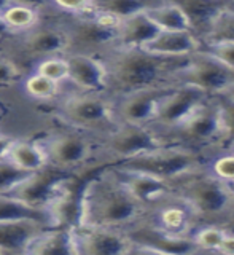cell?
Masks as SVG:
<instances>
[{
    "instance_id": "ab89813d",
    "label": "cell",
    "mask_w": 234,
    "mask_h": 255,
    "mask_svg": "<svg viewBox=\"0 0 234 255\" xmlns=\"http://www.w3.org/2000/svg\"><path fill=\"white\" fill-rule=\"evenodd\" d=\"M10 3L24 5L30 8H37V10H43L45 6L51 5V0H10Z\"/></svg>"
},
{
    "instance_id": "5b68a950",
    "label": "cell",
    "mask_w": 234,
    "mask_h": 255,
    "mask_svg": "<svg viewBox=\"0 0 234 255\" xmlns=\"http://www.w3.org/2000/svg\"><path fill=\"white\" fill-rule=\"evenodd\" d=\"M209 159H211V156L203 153V151L174 145V143H166V145L156 147L114 166L147 172L172 185V182L183 177V175H188L206 167Z\"/></svg>"
},
{
    "instance_id": "7c38bea8",
    "label": "cell",
    "mask_w": 234,
    "mask_h": 255,
    "mask_svg": "<svg viewBox=\"0 0 234 255\" xmlns=\"http://www.w3.org/2000/svg\"><path fill=\"white\" fill-rule=\"evenodd\" d=\"M75 255H124L132 254L134 243L127 231L102 227H83L74 223Z\"/></svg>"
},
{
    "instance_id": "836d02e7",
    "label": "cell",
    "mask_w": 234,
    "mask_h": 255,
    "mask_svg": "<svg viewBox=\"0 0 234 255\" xmlns=\"http://www.w3.org/2000/svg\"><path fill=\"white\" fill-rule=\"evenodd\" d=\"M34 72L53 80L56 83H66L69 78V64L66 59V54L48 56V58L38 59Z\"/></svg>"
},
{
    "instance_id": "3957f363",
    "label": "cell",
    "mask_w": 234,
    "mask_h": 255,
    "mask_svg": "<svg viewBox=\"0 0 234 255\" xmlns=\"http://www.w3.org/2000/svg\"><path fill=\"white\" fill-rule=\"evenodd\" d=\"M172 190L187 201L198 215L199 223H222L234 203L228 183L203 167L172 182Z\"/></svg>"
},
{
    "instance_id": "4316f807",
    "label": "cell",
    "mask_w": 234,
    "mask_h": 255,
    "mask_svg": "<svg viewBox=\"0 0 234 255\" xmlns=\"http://www.w3.org/2000/svg\"><path fill=\"white\" fill-rule=\"evenodd\" d=\"M145 14L159 30H191L185 13L179 6L169 2H161L145 10ZM193 32V30H191Z\"/></svg>"
},
{
    "instance_id": "603a6c76",
    "label": "cell",
    "mask_w": 234,
    "mask_h": 255,
    "mask_svg": "<svg viewBox=\"0 0 234 255\" xmlns=\"http://www.w3.org/2000/svg\"><path fill=\"white\" fill-rule=\"evenodd\" d=\"M24 254L53 255V254H75L72 225L46 227L37 236L30 239Z\"/></svg>"
},
{
    "instance_id": "f907efd6",
    "label": "cell",
    "mask_w": 234,
    "mask_h": 255,
    "mask_svg": "<svg viewBox=\"0 0 234 255\" xmlns=\"http://www.w3.org/2000/svg\"><path fill=\"white\" fill-rule=\"evenodd\" d=\"M228 151H234V147H233V148H231V150H228Z\"/></svg>"
},
{
    "instance_id": "4fadbf2b",
    "label": "cell",
    "mask_w": 234,
    "mask_h": 255,
    "mask_svg": "<svg viewBox=\"0 0 234 255\" xmlns=\"http://www.w3.org/2000/svg\"><path fill=\"white\" fill-rule=\"evenodd\" d=\"M70 172L56 169L53 166H43L42 169L32 172L21 185L11 191V196L22 199L27 204L46 209L67 188V175ZM50 212V211H48Z\"/></svg>"
},
{
    "instance_id": "74e56055",
    "label": "cell",
    "mask_w": 234,
    "mask_h": 255,
    "mask_svg": "<svg viewBox=\"0 0 234 255\" xmlns=\"http://www.w3.org/2000/svg\"><path fill=\"white\" fill-rule=\"evenodd\" d=\"M203 50L215 56L223 64L234 70V42H217V43H204Z\"/></svg>"
},
{
    "instance_id": "8d00e7d4",
    "label": "cell",
    "mask_w": 234,
    "mask_h": 255,
    "mask_svg": "<svg viewBox=\"0 0 234 255\" xmlns=\"http://www.w3.org/2000/svg\"><path fill=\"white\" fill-rule=\"evenodd\" d=\"M51 5L69 16H85L93 11V0H51Z\"/></svg>"
},
{
    "instance_id": "2e32d148",
    "label": "cell",
    "mask_w": 234,
    "mask_h": 255,
    "mask_svg": "<svg viewBox=\"0 0 234 255\" xmlns=\"http://www.w3.org/2000/svg\"><path fill=\"white\" fill-rule=\"evenodd\" d=\"M134 243L132 254H169L188 255L201 254L193 238H179L156 230L147 220H142L127 231Z\"/></svg>"
},
{
    "instance_id": "7402d4cb",
    "label": "cell",
    "mask_w": 234,
    "mask_h": 255,
    "mask_svg": "<svg viewBox=\"0 0 234 255\" xmlns=\"http://www.w3.org/2000/svg\"><path fill=\"white\" fill-rule=\"evenodd\" d=\"M174 3L185 13L191 26V30L201 38V42L207 35L214 19L227 6V0H164Z\"/></svg>"
},
{
    "instance_id": "f1b7e54d",
    "label": "cell",
    "mask_w": 234,
    "mask_h": 255,
    "mask_svg": "<svg viewBox=\"0 0 234 255\" xmlns=\"http://www.w3.org/2000/svg\"><path fill=\"white\" fill-rule=\"evenodd\" d=\"M219 107V140L217 153L234 147V98L227 94L215 96Z\"/></svg>"
},
{
    "instance_id": "7a4b0ae2",
    "label": "cell",
    "mask_w": 234,
    "mask_h": 255,
    "mask_svg": "<svg viewBox=\"0 0 234 255\" xmlns=\"http://www.w3.org/2000/svg\"><path fill=\"white\" fill-rule=\"evenodd\" d=\"M99 58L107 72V93L119 96L145 88L175 85V77L185 67L190 56L166 58L142 48L112 46Z\"/></svg>"
},
{
    "instance_id": "cb8c5ba5",
    "label": "cell",
    "mask_w": 234,
    "mask_h": 255,
    "mask_svg": "<svg viewBox=\"0 0 234 255\" xmlns=\"http://www.w3.org/2000/svg\"><path fill=\"white\" fill-rule=\"evenodd\" d=\"M159 29L150 21L145 11H139L123 18L117 29L115 46L126 48H142L155 37Z\"/></svg>"
},
{
    "instance_id": "8fae6325",
    "label": "cell",
    "mask_w": 234,
    "mask_h": 255,
    "mask_svg": "<svg viewBox=\"0 0 234 255\" xmlns=\"http://www.w3.org/2000/svg\"><path fill=\"white\" fill-rule=\"evenodd\" d=\"M64 32L69 38L67 53H86L101 56L109 48L115 46L117 29L106 26L93 13L85 16H70L62 24Z\"/></svg>"
},
{
    "instance_id": "816d5d0a",
    "label": "cell",
    "mask_w": 234,
    "mask_h": 255,
    "mask_svg": "<svg viewBox=\"0 0 234 255\" xmlns=\"http://www.w3.org/2000/svg\"><path fill=\"white\" fill-rule=\"evenodd\" d=\"M0 255H2V254H0Z\"/></svg>"
},
{
    "instance_id": "277c9868",
    "label": "cell",
    "mask_w": 234,
    "mask_h": 255,
    "mask_svg": "<svg viewBox=\"0 0 234 255\" xmlns=\"http://www.w3.org/2000/svg\"><path fill=\"white\" fill-rule=\"evenodd\" d=\"M56 115L64 125L101 137L118 125L114 98L101 91H74L58 102Z\"/></svg>"
},
{
    "instance_id": "f6af8a7d",
    "label": "cell",
    "mask_w": 234,
    "mask_h": 255,
    "mask_svg": "<svg viewBox=\"0 0 234 255\" xmlns=\"http://www.w3.org/2000/svg\"><path fill=\"white\" fill-rule=\"evenodd\" d=\"M8 5H10V0H0V13H2Z\"/></svg>"
},
{
    "instance_id": "b9f144b4",
    "label": "cell",
    "mask_w": 234,
    "mask_h": 255,
    "mask_svg": "<svg viewBox=\"0 0 234 255\" xmlns=\"http://www.w3.org/2000/svg\"><path fill=\"white\" fill-rule=\"evenodd\" d=\"M13 139H14V137H11V135H6V134H0V159L6 158L8 148H10V145H11Z\"/></svg>"
},
{
    "instance_id": "681fc988",
    "label": "cell",
    "mask_w": 234,
    "mask_h": 255,
    "mask_svg": "<svg viewBox=\"0 0 234 255\" xmlns=\"http://www.w3.org/2000/svg\"><path fill=\"white\" fill-rule=\"evenodd\" d=\"M228 2H231V3H234V0H228Z\"/></svg>"
},
{
    "instance_id": "6da1fadb",
    "label": "cell",
    "mask_w": 234,
    "mask_h": 255,
    "mask_svg": "<svg viewBox=\"0 0 234 255\" xmlns=\"http://www.w3.org/2000/svg\"><path fill=\"white\" fill-rule=\"evenodd\" d=\"M147 211V207L126 190L112 167L104 166L80 190L75 223L129 231L145 220Z\"/></svg>"
},
{
    "instance_id": "1f68e13d",
    "label": "cell",
    "mask_w": 234,
    "mask_h": 255,
    "mask_svg": "<svg viewBox=\"0 0 234 255\" xmlns=\"http://www.w3.org/2000/svg\"><path fill=\"white\" fill-rule=\"evenodd\" d=\"M227 233H228V230L219 225V223H203V225H199L195 230V233L191 235V238H193V241H195V244L199 247L201 254H206V252L217 254Z\"/></svg>"
},
{
    "instance_id": "60d3db41",
    "label": "cell",
    "mask_w": 234,
    "mask_h": 255,
    "mask_svg": "<svg viewBox=\"0 0 234 255\" xmlns=\"http://www.w3.org/2000/svg\"><path fill=\"white\" fill-rule=\"evenodd\" d=\"M217 254H227V255H234V233L228 231L227 236H225L223 243L220 246V249Z\"/></svg>"
},
{
    "instance_id": "7bdbcfd3",
    "label": "cell",
    "mask_w": 234,
    "mask_h": 255,
    "mask_svg": "<svg viewBox=\"0 0 234 255\" xmlns=\"http://www.w3.org/2000/svg\"><path fill=\"white\" fill-rule=\"evenodd\" d=\"M220 225L225 227L228 231H231V233H234V203L230 207V211L227 212V215H225V219L222 220Z\"/></svg>"
},
{
    "instance_id": "7dc6e473",
    "label": "cell",
    "mask_w": 234,
    "mask_h": 255,
    "mask_svg": "<svg viewBox=\"0 0 234 255\" xmlns=\"http://www.w3.org/2000/svg\"><path fill=\"white\" fill-rule=\"evenodd\" d=\"M230 190H231V195H233V198H234V183H233V185H230Z\"/></svg>"
},
{
    "instance_id": "8992f818",
    "label": "cell",
    "mask_w": 234,
    "mask_h": 255,
    "mask_svg": "<svg viewBox=\"0 0 234 255\" xmlns=\"http://www.w3.org/2000/svg\"><path fill=\"white\" fill-rule=\"evenodd\" d=\"M164 143L188 147L214 156L219 140V107L217 98H207L191 110L182 122L164 131H156Z\"/></svg>"
},
{
    "instance_id": "e0dca14e",
    "label": "cell",
    "mask_w": 234,
    "mask_h": 255,
    "mask_svg": "<svg viewBox=\"0 0 234 255\" xmlns=\"http://www.w3.org/2000/svg\"><path fill=\"white\" fill-rule=\"evenodd\" d=\"M69 78L77 91H101L107 93V72L99 56L86 53H67Z\"/></svg>"
},
{
    "instance_id": "484cf974",
    "label": "cell",
    "mask_w": 234,
    "mask_h": 255,
    "mask_svg": "<svg viewBox=\"0 0 234 255\" xmlns=\"http://www.w3.org/2000/svg\"><path fill=\"white\" fill-rule=\"evenodd\" d=\"M18 219H38L46 222L50 227L53 225V217L46 209H40L27 204L22 199H18L11 195L0 193V222L2 220H18Z\"/></svg>"
},
{
    "instance_id": "d6986e66",
    "label": "cell",
    "mask_w": 234,
    "mask_h": 255,
    "mask_svg": "<svg viewBox=\"0 0 234 255\" xmlns=\"http://www.w3.org/2000/svg\"><path fill=\"white\" fill-rule=\"evenodd\" d=\"M110 167L129 193L137 201H140L147 209L153 203H156L159 198H163L169 191H172L171 183L159 177H155L151 174L124 169V167H118V166H110Z\"/></svg>"
},
{
    "instance_id": "f35d334b",
    "label": "cell",
    "mask_w": 234,
    "mask_h": 255,
    "mask_svg": "<svg viewBox=\"0 0 234 255\" xmlns=\"http://www.w3.org/2000/svg\"><path fill=\"white\" fill-rule=\"evenodd\" d=\"M22 80V74L16 62L0 56V88L14 85Z\"/></svg>"
},
{
    "instance_id": "f546056e",
    "label": "cell",
    "mask_w": 234,
    "mask_h": 255,
    "mask_svg": "<svg viewBox=\"0 0 234 255\" xmlns=\"http://www.w3.org/2000/svg\"><path fill=\"white\" fill-rule=\"evenodd\" d=\"M161 2L163 0H93V11L109 13L123 19L129 14L145 11Z\"/></svg>"
},
{
    "instance_id": "d590c367",
    "label": "cell",
    "mask_w": 234,
    "mask_h": 255,
    "mask_svg": "<svg viewBox=\"0 0 234 255\" xmlns=\"http://www.w3.org/2000/svg\"><path fill=\"white\" fill-rule=\"evenodd\" d=\"M207 171L222 182L234 183V151H220L214 155L207 163Z\"/></svg>"
},
{
    "instance_id": "83f0119b",
    "label": "cell",
    "mask_w": 234,
    "mask_h": 255,
    "mask_svg": "<svg viewBox=\"0 0 234 255\" xmlns=\"http://www.w3.org/2000/svg\"><path fill=\"white\" fill-rule=\"evenodd\" d=\"M0 16L5 21L6 27L10 29L11 35H21L42 22V10L24 6V5H16V3L8 5L0 13Z\"/></svg>"
},
{
    "instance_id": "e575fe53",
    "label": "cell",
    "mask_w": 234,
    "mask_h": 255,
    "mask_svg": "<svg viewBox=\"0 0 234 255\" xmlns=\"http://www.w3.org/2000/svg\"><path fill=\"white\" fill-rule=\"evenodd\" d=\"M32 172L21 169L19 166L11 163L10 159H0V193L10 195L11 191L21 185Z\"/></svg>"
},
{
    "instance_id": "5bb4252c",
    "label": "cell",
    "mask_w": 234,
    "mask_h": 255,
    "mask_svg": "<svg viewBox=\"0 0 234 255\" xmlns=\"http://www.w3.org/2000/svg\"><path fill=\"white\" fill-rule=\"evenodd\" d=\"M207 98H212V96H207L203 90H199L196 86L182 83L174 85L163 96V99L159 101V106L150 126L155 131L169 129V128L182 122L191 110H195Z\"/></svg>"
},
{
    "instance_id": "d4e9b609",
    "label": "cell",
    "mask_w": 234,
    "mask_h": 255,
    "mask_svg": "<svg viewBox=\"0 0 234 255\" xmlns=\"http://www.w3.org/2000/svg\"><path fill=\"white\" fill-rule=\"evenodd\" d=\"M6 159H10L11 163L29 172H35L46 166V158L38 140L13 139L10 148H8Z\"/></svg>"
},
{
    "instance_id": "d6a6232c",
    "label": "cell",
    "mask_w": 234,
    "mask_h": 255,
    "mask_svg": "<svg viewBox=\"0 0 234 255\" xmlns=\"http://www.w3.org/2000/svg\"><path fill=\"white\" fill-rule=\"evenodd\" d=\"M217 42H234V10L228 5L214 19L211 29L203 40V45Z\"/></svg>"
},
{
    "instance_id": "bcb514c9",
    "label": "cell",
    "mask_w": 234,
    "mask_h": 255,
    "mask_svg": "<svg viewBox=\"0 0 234 255\" xmlns=\"http://www.w3.org/2000/svg\"><path fill=\"white\" fill-rule=\"evenodd\" d=\"M223 94H227V96H231V98H234V85H233L231 88H228V90L225 91Z\"/></svg>"
},
{
    "instance_id": "30bf717a",
    "label": "cell",
    "mask_w": 234,
    "mask_h": 255,
    "mask_svg": "<svg viewBox=\"0 0 234 255\" xmlns=\"http://www.w3.org/2000/svg\"><path fill=\"white\" fill-rule=\"evenodd\" d=\"M145 220L163 233L179 238H191L201 225L191 206L174 190L148 207Z\"/></svg>"
},
{
    "instance_id": "44dd1931",
    "label": "cell",
    "mask_w": 234,
    "mask_h": 255,
    "mask_svg": "<svg viewBox=\"0 0 234 255\" xmlns=\"http://www.w3.org/2000/svg\"><path fill=\"white\" fill-rule=\"evenodd\" d=\"M50 227L38 219H18L0 222V254H24L30 239Z\"/></svg>"
},
{
    "instance_id": "4dcf8cb0",
    "label": "cell",
    "mask_w": 234,
    "mask_h": 255,
    "mask_svg": "<svg viewBox=\"0 0 234 255\" xmlns=\"http://www.w3.org/2000/svg\"><path fill=\"white\" fill-rule=\"evenodd\" d=\"M61 83H56L53 80L43 75L32 72L22 80V88L30 99L46 102V101H58L61 96Z\"/></svg>"
},
{
    "instance_id": "ffe728a7",
    "label": "cell",
    "mask_w": 234,
    "mask_h": 255,
    "mask_svg": "<svg viewBox=\"0 0 234 255\" xmlns=\"http://www.w3.org/2000/svg\"><path fill=\"white\" fill-rule=\"evenodd\" d=\"M142 50L166 58H187L203 50V42L191 30H159Z\"/></svg>"
},
{
    "instance_id": "ac0fdd59",
    "label": "cell",
    "mask_w": 234,
    "mask_h": 255,
    "mask_svg": "<svg viewBox=\"0 0 234 255\" xmlns=\"http://www.w3.org/2000/svg\"><path fill=\"white\" fill-rule=\"evenodd\" d=\"M22 51L32 58L42 59L48 56H61L69 51V38L62 26L45 24L43 21L19 35Z\"/></svg>"
},
{
    "instance_id": "9c48e42d",
    "label": "cell",
    "mask_w": 234,
    "mask_h": 255,
    "mask_svg": "<svg viewBox=\"0 0 234 255\" xmlns=\"http://www.w3.org/2000/svg\"><path fill=\"white\" fill-rule=\"evenodd\" d=\"M191 85L207 96H220L234 85V70L204 50L193 53L177 74L175 85Z\"/></svg>"
},
{
    "instance_id": "c3c4849f",
    "label": "cell",
    "mask_w": 234,
    "mask_h": 255,
    "mask_svg": "<svg viewBox=\"0 0 234 255\" xmlns=\"http://www.w3.org/2000/svg\"><path fill=\"white\" fill-rule=\"evenodd\" d=\"M227 5H228L230 8H233V10H234V3H231V2H228V0H227Z\"/></svg>"
},
{
    "instance_id": "9a60e30c",
    "label": "cell",
    "mask_w": 234,
    "mask_h": 255,
    "mask_svg": "<svg viewBox=\"0 0 234 255\" xmlns=\"http://www.w3.org/2000/svg\"><path fill=\"white\" fill-rule=\"evenodd\" d=\"M172 86L145 88V90H135L119 96H112L117 123L150 125L159 106V101Z\"/></svg>"
},
{
    "instance_id": "ee69618b",
    "label": "cell",
    "mask_w": 234,
    "mask_h": 255,
    "mask_svg": "<svg viewBox=\"0 0 234 255\" xmlns=\"http://www.w3.org/2000/svg\"><path fill=\"white\" fill-rule=\"evenodd\" d=\"M8 35H11V32H10V29L6 27L5 21L2 19V16H0V40L5 38V37H8Z\"/></svg>"
},
{
    "instance_id": "ba28073f",
    "label": "cell",
    "mask_w": 234,
    "mask_h": 255,
    "mask_svg": "<svg viewBox=\"0 0 234 255\" xmlns=\"http://www.w3.org/2000/svg\"><path fill=\"white\" fill-rule=\"evenodd\" d=\"M38 143L46 164L66 172H74L98 158V137L78 129L48 134Z\"/></svg>"
},
{
    "instance_id": "52a82bcc",
    "label": "cell",
    "mask_w": 234,
    "mask_h": 255,
    "mask_svg": "<svg viewBox=\"0 0 234 255\" xmlns=\"http://www.w3.org/2000/svg\"><path fill=\"white\" fill-rule=\"evenodd\" d=\"M161 145L166 143L150 125L118 123L114 129L98 137V158L102 159L104 166H114Z\"/></svg>"
}]
</instances>
